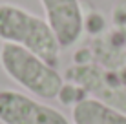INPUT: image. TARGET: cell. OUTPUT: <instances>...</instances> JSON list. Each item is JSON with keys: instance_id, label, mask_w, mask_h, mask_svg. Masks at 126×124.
Masks as SVG:
<instances>
[{"instance_id": "3", "label": "cell", "mask_w": 126, "mask_h": 124, "mask_svg": "<svg viewBox=\"0 0 126 124\" xmlns=\"http://www.w3.org/2000/svg\"><path fill=\"white\" fill-rule=\"evenodd\" d=\"M2 124H73L60 110L9 88H0Z\"/></svg>"}, {"instance_id": "5", "label": "cell", "mask_w": 126, "mask_h": 124, "mask_svg": "<svg viewBox=\"0 0 126 124\" xmlns=\"http://www.w3.org/2000/svg\"><path fill=\"white\" fill-rule=\"evenodd\" d=\"M73 124H126V113L99 99L86 97L73 106Z\"/></svg>"}, {"instance_id": "1", "label": "cell", "mask_w": 126, "mask_h": 124, "mask_svg": "<svg viewBox=\"0 0 126 124\" xmlns=\"http://www.w3.org/2000/svg\"><path fill=\"white\" fill-rule=\"evenodd\" d=\"M0 40L40 57L49 66L60 62V44L44 18L9 2H0Z\"/></svg>"}, {"instance_id": "4", "label": "cell", "mask_w": 126, "mask_h": 124, "mask_svg": "<svg viewBox=\"0 0 126 124\" xmlns=\"http://www.w3.org/2000/svg\"><path fill=\"white\" fill-rule=\"evenodd\" d=\"M46 13V22L55 33L62 49L75 46L86 28L80 0H40Z\"/></svg>"}, {"instance_id": "2", "label": "cell", "mask_w": 126, "mask_h": 124, "mask_svg": "<svg viewBox=\"0 0 126 124\" xmlns=\"http://www.w3.org/2000/svg\"><path fill=\"white\" fill-rule=\"evenodd\" d=\"M0 66L13 82L40 99H57L64 86L57 68L15 44L4 42L0 46Z\"/></svg>"}]
</instances>
